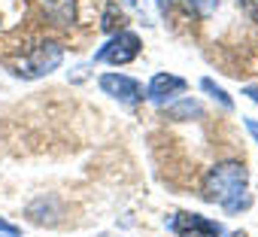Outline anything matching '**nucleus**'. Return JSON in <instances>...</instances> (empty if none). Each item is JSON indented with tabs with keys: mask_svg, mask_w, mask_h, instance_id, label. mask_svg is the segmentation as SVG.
Instances as JSON below:
<instances>
[{
	"mask_svg": "<svg viewBox=\"0 0 258 237\" xmlns=\"http://www.w3.org/2000/svg\"><path fill=\"white\" fill-rule=\"evenodd\" d=\"M228 237H246V234H243V231H237V234H228Z\"/></svg>",
	"mask_w": 258,
	"mask_h": 237,
	"instance_id": "16",
	"label": "nucleus"
},
{
	"mask_svg": "<svg viewBox=\"0 0 258 237\" xmlns=\"http://www.w3.org/2000/svg\"><path fill=\"white\" fill-rule=\"evenodd\" d=\"M237 4H240V7L255 19V22H258V0H237Z\"/></svg>",
	"mask_w": 258,
	"mask_h": 237,
	"instance_id": "11",
	"label": "nucleus"
},
{
	"mask_svg": "<svg viewBox=\"0 0 258 237\" xmlns=\"http://www.w3.org/2000/svg\"><path fill=\"white\" fill-rule=\"evenodd\" d=\"M179 91H185V79L170 76V73H158V76H152V82H149V100H152V103H167V100H173Z\"/></svg>",
	"mask_w": 258,
	"mask_h": 237,
	"instance_id": "6",
	"label": "nucleus"
},
{
	"mask_svg": "<svg viewBox=\"0 0 258 237\" xmlns=\"http://www.w3.org/2000/svg\"><path fill=\"white\" fill-rule=\"evenodd\" d=\"M127 4H134V0H127Z\"/></svg>",
	"mask_w": 258,
	"mask_h": 237,
	"instance_id": "19",
	"label": "nucleus"
},
{
	"mask_svg": "<svg viewBox=\"0 0 258 237\" xmlns=\"http://www.w3.org/2000/svg\"><path fill=\"white\" fill-rule=\"evenodd\" d=\"M246 128H249V134L258 140V122H255V118H246Z\"/></svg>",
	"mask_w": 258,
	"mask_h": 237,
	"instance_id": "13",
	"label": "nucleus"
},
{
	"mask_svg": "<svg viewBox=\"0 0 258 237\" xmlns=\"http://www.w3.org/2000/svg\"><path fill=\"white\" fill-rule=\"evenodd\" d=\"M61 58H64V49H61L58 43H40V46H37V49L19 64V73L28 76V79H34V76H46V73L58 70Z\"/></svg>",
	"mask_w": 258,
	"mask_h": 237,
	"instance_id": "2",
	"label": "nucleus"
},
{
	"mask_svg": "<svg viewBox=\"0 0 258 237\" xmlns=\"http://www.w3.org/2000/svg\"><path fill=\"white\" fill-rule=\"evenodd\" d=\"M185 4H188L198 16H213V13H216V0H185Z\"/></svg>",
	"mask_w": 258,
	"mask_h": 237,
	"instance_id": "10",
	"label": "nucleus"
},
{
	"mask_svg": "<svg viewBox=\"0 0 258 237\" xmlns=\"http://www.w3.org/2000/svg\"><path fill=\"white\" fill-rule=\"evenodd\" d=\"M188 112H201V106L198 103H182V106L173 109V115H188Z\"/></svg>",
	"mask_w": 258,
	"mask_h": 237,
	"instance_id": "12",
	"label": "nucleus"
},
{
	"mask_svg": "<svg viewBox=\"0 0 258 237\" xmlns=\"http://www.w3.org/2000/svg\"><path fill=\"white\" fill-rule=\"evenodd\" d=\"M7 237H16V234H7Z\"/></svg>",
	"mask_w": 258,
	"mask_h": 237,
	"instance_id": "18",
	"label": "nucleus"
},
{
	"mask_svg": "<svg viewBox=\"0 0 258 237\" xmlns=\"http://www.w3.org/2000/svg\"><path fill=\"white\" fill-rule=\"evenodd\" d=\"M170 231L179 237H222V225L201 213H176L170 219Z\"/></svg>",
	"mask_w": 258,
	"mask_h": 237,
	"instance_id": "4",
	"label": "nucleus"
},
{
	"mask_svg": "<svg viewBox=\"0 0 258 237\" xmlns=\"http://www.w3.org/2000/svg\"><path fill=\"white\" fill-rule=\"evenodd\" d=\"M246 167L237 161H225L210 167V173L204 176V198L213 204H222L228 213H240L249 207V195H246Z\"/></svg>",
	"mask_w": 258,
	"mask_h": 237,
	"instance_id": "1",
	"label": "nucleus"
},
{
	"mask_svg": "<svg viewBox=\"0 0 258 237\" xmlns=\"http://www.w3.org/2000/svg\"><path fill=\"white\" fill-rule=\"evenodd\" d=\"M201 88H204L207 94H213V97H216V100H219V103H222L225 109H231V106H234V100H231V97L225 94V88H219V85H216L213 79H201Z\"/></svg>",
	"mask_w": 258,
	"mask_h": 237,
	"instance_id": "8",
	"label": "nucleus"
},
{
	"mask_svg": "<svg viewBox=\"0 0 258 237\" xmlns=\"http://www.w3.org/2000/svg\"><path fill=\"white\" fill-rule=\"evenodd\" d=\"M46 13L55 25H70L73 22V0H46Z\"/></svg>",
	"mask_w": 258,
	"mask_h": 237,
	"instance_id": "7",
	"label": "nucleus"
},
{
	"mask_svg": "<svg viewBox=\"0 0 258 237\" xmlns=\"http://www.w3.org/2000/svg\"><path fill=\"white\" fill-rule=\"evenodd\" d=\"M100 88H103L106 94H112L115 100H121V103H140V100H143L140 82L131 79V76H121V73H106V76H100Z\"/></svg>",
	"mask_w": 258,
	"mask_h": 237,
	"instance_id": "5",
	"label": "nucleus"
},
{
	"mask_svg": "<svg viewBox=\"0 0 258 237\" xmlns=\"http://www.w3.org/2000/svg\"><path fill=\"white\" fill-rule=\"evenodd\" d=\"M0 231H7V234H16V225H10L7 219H0Z\"/></svg>",
	"mask_w": 258,
	"mask_h": 237,
	"instance_id": "14",
	"label": "nucleus"
},
{
	"mask_svg": "<svg viewBox=\"0 0 258 237\" xmlns=\"http://www.w3.org/2000/svg\"><path fill=\"white\" fill-rule=\"evenodd\" d=\"M140 55V37L131 34V31H118L106 46H100L94 52V61H109V64H127V61H134Z\"/></svg>",
	"mask_w": 258,
	"mask_h": 237,
	"instance_id": "3",
	"label": "nucleus"
},
{
	"mask_svg": "<svg viewBox=\"0 0 258 237\" xmlns=\"http://www.w3.org/2000/svg\"><path fill=\"white\" fill-rule=\"evenodd\" d=\"M246 94H249V97H252V100L258 103V88H246Z\"/></svg>",
	"mask_w": 258,
	"mask_h": 237,
	"instance_id": "15",
	"label": "nucleus"
},
{
	"mask_svg": "<svg viewBox=\"0 0 258 237\" xmlns=\"http://www.w3.org/2000/svg\"><path fill=\"white\" fill-rule=\"evenodd\" d=\"M158 4H167V0H158Z\"/></svg>",
	"mask_w": 258,
	"mask_h": 237,
	"instance_id": "17",
	"label": "nucleus"
},
{
	"mask_svg": "<svg viewBox=\"0 0 258 237\" xmlns=\"http://www.w3.org/2000/svg\"><path fill=\"white\" fill-rule=\"evenodd\" d=\"M121 25H124V16L115 10V4H109L106 13H103V31H118Z\"/></svg>",
	"mask_w": 258,
	"mask_h": 237,
	"instance_id": "9",
	"label": "nucleus"
}]
</instances>
